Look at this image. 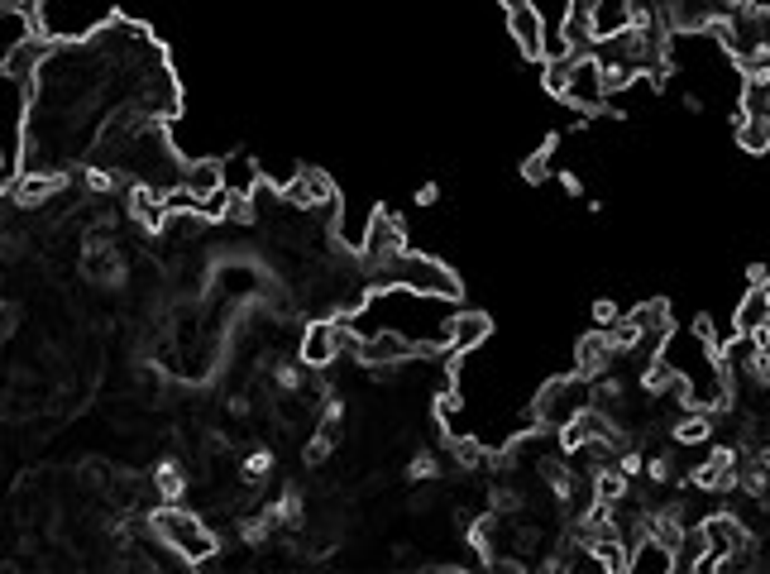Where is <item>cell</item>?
I'll use <instances>...</instances> for the list:
<instances>
[{
    "mask_svg": "<svg viewBox=\"0 0 770 574\" xmlns=\"http://www.w3.org/2000/svg\"><path fill=\"white\" fill-rule=\"evenodd\" d=\"M149 531L158 536V546H168L177 560H187V565H206L211 555L220 551V536L206 522H201L197 512H182L173 503H158L149 517Z\"/></svg>",
    "mask_w": 770,
    "mask_h": 574,
    "instance_id": "6da1fadb",
    "label": "cell"
},
{
    "mask_svg": "<svg viewBox=\"0 0 770 574\" xmlns=\"http://www.w3.org/2000/svg\"><path fill=\"white\" fill-rule=\"evenodd\" d=\"M378 287H402V292H417V297H440V302H455L460 297V278L455 268H445L440 259H426V254H412L402 249L397 259L374 273Z\"/></svg>",
    "mask_w": 770,
    "mask_h": 574,
    "instance_id": "7a4b0ae2",
    "label": "cell"
},
{
    "mask_svg": "<svg viewBox=\"0 0 770 574\" xmlns=\"http://www.w3.org/2000/svg\"><path fill=\"white\" fill-rule=\"evenodd\" d=\"M402 249H407V221L397 211H388V206H378L374 216H369L364 240H359V268L374 278L378 268L388 264V259H397Z\"/></svg>",
    "mask_w": 770,
    "mask_h": 574,
    "instance_id": "3957f363",
    "label": "cell"
},
{
    "mask_svg": "<svg viewBox=\"0 0 770 574\" xmlns=\"http://www.w3.org/2000/svg\"><path fill=\"white\" fill-rule=\"evenodd\" d=\"M278 197H283L292 211H326V216L340 211V192H335V182H330L321 168H297V173L278 187Z\"/></svg>",
    "mask_w": 770,
    "mask_h": 574,
    "instance_id": "277c9868",
    "label": "cell"
},
{
    "mask_svg": "<svg viewBox=\"0 0 770 574\" xmlns=\"http://www.w3.org/2000/svg\"><path fill=\"white\" fill-rule=\"evenodd\" d=\"M574 111H589V115H603L608 106V91H603V63L594 53H574V72H570V91H565Z\"/></svg>",
    "mask_w": 770,
    "mask_h": 574,
    "instance_id": "5b68a950",
    "label": "cell"
},
{
    "mask_svg": "<svg viewBox=\"0 0 770 574\" xmlns=\"http://www.w3.org/2000/svg\"><path fill=\"white\" fill-rule=\"evenodd\" d=\"M503 20H507V34L517 39L522 58L527 63H541V39H546V20L531 0H503Z\"/></svg>",
    "mask_w": 770,
    "mask_h": 574,
    "instance_id": "8992f818",
    "label": "cell"
},
{
    "mask_svg": "<svg viewBox=\"0 0 770 574\" xmlns=\"http://www.w3.org/2000/svg\"><path fill=\"white\" fill-rule=\"evenodd\" d=\"M63 187H67V173H58V168H20L5 197L15 201L20 211H34V206H44V201L58 197Z\"/></svg>",
    "mask_w": 770,
    "mask_h": 574,
    "instance_id": "52a82bcc",
    "label": "cell"
},
{
    "mask_svg": "<svg viewBox=\"0 0 770 574\" xmlns=\"http://www.w3.org/2000/svg\"><path fill=\"white\" fill-rule=\"evenodd\" d=\"M359 364H369V369H393V364H407V359H417V340H407V335L397 331H364V345L354 354Z\"/></svg>",
    "mask_w": 770,
    "mask_h": 574,
    "instance_id": "ba28073f",
    "label": "cell"
},
{
    "mask_svg": "<svg viewBox=\"0 0 770 574\" xmlns=\"http://www.w3.org/2000/svg\"><path fill=\"white\" fill-rule=\"evenodd\" d=\"M48 58H53V39H48V34H29V39H20V44L5 53L0 72L29 91V87H34V77H39V67H44Z\"/></svg>",
    "mask_w": 770,
    "mask_h": 574,
    "instance_id": "9c48e42d",
    "label": "cell"
},
{
    "mask_svg": "<svg viewBox=\"0 0 770 574\" xmlns=\"http://www.w3.org/2000/svg\"><path fill=\"white\" fill-rule=\"evenodd\" d=\"M488 335H493V316H488V311L460 307L455 316H445V350L469 354V350H479Z\"/></svg>",
    "mask_w": 770,
    "mask_h": 574,
    "instance_id": "30bf717a",
    "label": "cell"
},
{
    "mask_svg": "<svg viewBox=\"0 0 770 574\" xmlns=\"http://www.w3.org/2000/svg\"><path fill=\"white\" fill-rule=\"evenodd\" d=\"M617 369V354H613V340L603 326H594L589 335H579V345H574V374L584 378V383H594L598 374H613Z\"/></svg>",
    "mask_w": 770,
    "mask_h": 574,
    "instance_id": "8fae6325",
    "label": "cell"
},
{
    "mask_svg": "<svg viewBox=\"0 0 770 574\" xmlns=\"http://www.w3.org/2000/svg\"><path fill=\"white\" fill-rule=\"evenodd\" d=\"M297 359L307 364V369H326L330 359H340V350H335V321H311L307 335H302V350H297Z\"/></svg>",
    "mask_w": 770,
    "mask_h": 574,
    "instance_id": "7c38bea8",
    "label": "cell"
},
{
    "mask_svg": "<svg viewBox=\"0 0 770 574\" xmlns=\"http://www.w3.org/2000/svg\"><path fill=\"white\" fill-rule=\"evenodd\" d=\"M632 574H675V551L656 541V536H637L632 541V560H627Z\"/></svg>",
    "mask_w": 770,
    "mask_h": 574,
    "instance_id": "4fadbf2b",
    "label": "cell"
},
{
    "mask_svg": "<svg viewBox=\"0 0 770 574\" xmlns=\"http://www.w3.org/2000/svg\"><path fill=\"white\" fill-rule=\"evenodd\" d=\"M732 139L742 154H766L770 149V115H742L732 111Z\"/></svg>",
    "mask_w": 770,
    "mask_h": 574,
    "instance_id": "5bb4252c",
    "label": "cell"
},
{
    "mask_svg": "<svg viewBox=\"0 0 770 574\" xmlns=\"http://www.w3.org/2000/svg\"><path fill=\"white\" fill-rule=\"evenodd\" d=\"M766 321H770V292H766V287H747L742 307L732 311V331H737V335H756Z\"/></svg>",
    "mask_w": 770,
    "mask_h": 574,
    "instance_id": "9a60e30c",
    "label": "cell"
},
{
    "mask_svg": "<svg viewBox=\"0 0 770 574\" xmlns=\"http://www.w3.org/2000/svg\"><path fill=\"white\" fill-rule=\"evenodd\" d=\"M182 187L192 197H211V192L225 187V168H220L216 158H192V163H182Z\"/></svg>",
    "mask_w": 770,
    "mask_h": 574,
    "instance_id": "2e32d148",
    "label": "cell"
},
{
    "mask_svg": "<svg viewBox=\"0 0 770 574\" xmlns=\"http://www.w3.org/2000/svg\"><path fill=\"white\" fill-rule=\"evenodd\" d=\"M713 431H718V421H713V412H684L680 421H675V441L680 445H704V441H713Z\"/></svg>",
    "mask_w": 770,
    "mask_h": 574,
    "instance_id": "e0dca14e",
    "label": "cell"
},
{
    "mask_svg": "<svg viewBox=\"0 0 770 574\" xmlns=\"http://www.w3.org/2000/svg\"><path fill=\"white\" fill-rule=\"evenodd\" d=\"M450 464L460 474H479L484 469V445L474 441V436H450Z\"/></svg>",
    "mask_w": 770,
    "mask_h": 574,
    "instance_id": "ac0fdd59",
    "label": "cell"
},
{
    "mask_svg": "<svg viewBox=\"0 0 770 574\" xmlns=\"http://www.w3.org/2000/svg\"><path fill=\"white\" fill-rule=\"evenodd\" d=\"M555 149H560V134H546V139H541V149H536V154H527L522 177H527L531 187H541V182L550 177V158H555Z\"/></svg>",
    "mask_w": 770,
    "mask_h": 574,
    "instance_id": "d6986e66",
    "label": "cell"
},
{
    "mask_svg": "<svg viewBox=\"0 0 770 574\" xmlns=\"http://www.w3.org/2000/svg\"><path fill=\"white\" fill-rule=\"evenodd\" d=\"M570 72H574V53L570 58H550V63H541V87H546L550 96L565 101V91H570Z\"/></svg>",
    "mask_w": 770,
    "mask_h": 574,
    "instance_id": "ffe728a7",
    "label": "cell"
},
{
    "mask_svg": "<svg viewBox=\"0 0 770 574\" xmlns=\"http://www.w3.org/2000/svg\"><path fill=\"white\" fill-rule=\"evenodd\" d=\"M522 508H527L522 488H512V484H493V488H488V512H498V517H517Z\"/></svg>",
    "mask_w": 770,
    "mask_h": 574,
    "instance_id": "44dd1931",
    "label": "cell"
},
{
    "mask_svg": "<svg viewBox=\"0 0 770 574\" xmlns=\"http://www.w3.org/2000/svg\"><path fill=\"white\" fill-rule=\"evenodd\" d=\"M154 488H158V498H163V503H173V498H182L187 479H182V469H177L173 460H163V464L154 469Z\"/></svg>",
    "mask_w": 770,
    "mask_h": 574,
    "instance_id": "7402d4cb",
    "label": "cell"
},
{
    "mask_svg": "<svg viewBox=\"0 0 770 574\" xmlns=\"http://www.w3.org/2000/svg\"><path fill=\"white\" fill-rule=\"evenodd\" d=\"M0 15H20L29 34H44V5L39 0H0Z\"/></svg>",
    "mask_w": 770,
    "mask_h": 574,
    "instance_id": "603a6c76",
    "label": "cell"
},
{
    "mask_svg": "<svg viewBox=\"0 0 770 574\" xmlns=\"http://www.w3.org/2000/svg\"><path fill=\"white\" fill-rule=\"evenodd\" d=\"M651 484H675V455L665 450V455H646V469H641Z\"/></svg>",
    "mask_w": 770,
    "mask_h": 574,
    "instance_id": "cb8c5ba5",
    "label": "cell"
},
{
    "mask_svg": "<svg viewBox=\"0 0 770 574\" xmlns=\"http://www.w3.org/2000/svg\"><path fill=\"white\" fill-rule=\"evenodd\" d=\"M407 474H412V479H426V484H431V479H440V455L436 450H417V455H412V464H407Z\"/></svg>",
    "mask_w": 770,
    "mask_h": 574,
    "instance_id": "d4e9b609",
    "label": "cell"
},
{
    "mask_svg": "<svg viewBox=\"0 0 770 574\" xmlns=\"http://www.w3.org/2000/svg\"><path fill=\"white\" fill-rule=\"evenodd\" d=\"M330 450H335V436L330 431H316L307 441V450H302V460H307V469H316V464H326L330 460Z\"/></svg>",
    "mask_w": 770,
    "mask_h": 574,
    "instance_id": "484cf974",
    "label": "cell"
},
{
    "mask_svg": "<svg viewBox=\"0 0 770 574\" xmlns=\"http://www.w3.org/2000/svg\"><path fill=\"white\" fill-rule=\"evenodd\" d=\"M273 464H278V460H273V450H264V445H259V450H249V455H244V479H249V484H259Z\"/></svg>",
    "mask_w": 770,
    "mask_h": 574,
    "instance_id": "4316f807",
    "label": "cell"
},
{
    "mask_svg": "<svg viewBox=\"0 0 770 574\" xmlns=\"http://www.w3.org/2000/svg\"><path fill=\"white\" fill-rule=\"evenodd\" d=\"M617 316H622V307H617L613 297H598V302H594V326H603V331H608Z\"/></svg>",
    "mask_w": 770,
    "mask_h": 574,
    "instance_id": "83f0119b",
    "label": "cell"
},
{
    "mask_svg": "<svg viewBox=\"0 0 770 574\" xmlns=\"http://www.w3.org/2000/svg\"><path fill=\"white\" fill-rule=\"evenodd\" d=\"M273 378H278V388H283V393H297V388H302L297 364H278V369H273Z\"/></svg>",
    "mask_w": 770,
    "mask_h": 574,
    "instance_id": "f1b7e54d",
    "label": "cell"
},
{
    "mask_svg": "<svg viewBox=\"0 0 770 574\" xmlns=\"http://www.w3.org/2000/svg\"><path fill=\"white\" fill-rule=\"evenodd\" d=\"M560 187H565V197H574V201H579L584 192H589V187H584V177H579V173H570V168L560 173Z\"/></svg>",
    "mask_w": 770,
    "mask_h": 574,
    "instance_id": "f546056e",
    "label": "cell"
},
{
    "mask_svg": "<svg viewBox=\"0 0 770 574\" xmlns=\"http://www.w3.org/2000/svg\"><path fill=\"white\" fill-rule=\"evenodd\" d=\"M436 201H440V187H436V182H421V187H417V206H436Z\"/></svg>",
    "mask_w": 770,
    "mask_h": 574,
    "instance_id": "4dcf8cb0",
    "label": "cell"
},
{
    "mask_svg": "<svg viewBox=\"0 0 770 574\" xmlns=\"http://www.w3.org/2000/svg\"><path fill=\"white\" fill-rule=\"evenodd\" d=\"M680 106H684L689 115H704V96H699V91H684V96H680Z\"/></svg>",
    "mask_w": 770,
    "mask_h": 574,
    "instance_id": "1f68e13d",
    "label": "cell"
},
{
    "mask_svg": "<svg viewBox=\"0 0 770 574\" xmlns=\"http://www.w3.org/2000/svg\"><path fill=\"white\" fill-rule=\"evenodd\" d=\"M15 168V154H5V144H0V173H10Z\"/></svg>",
    "mask_w": 770,
    "mask_h": 574,
    "instance_id": "d6a6232c",
    "label": "cell"
}]
</instances>
